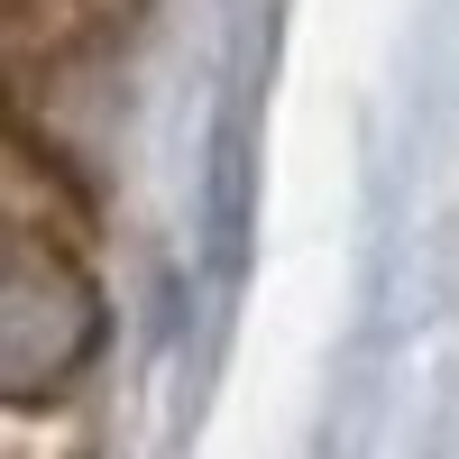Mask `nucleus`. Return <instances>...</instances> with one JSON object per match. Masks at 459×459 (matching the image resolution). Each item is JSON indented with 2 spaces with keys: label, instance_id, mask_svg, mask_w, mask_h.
Returning a JSON list of instances; mask_svg holds the SVG:
<instances>
[{
  "label": "nucleus",
  "instance_id": "1",
  "mask_svg": "<svg viewBox=\"0 0 459 459\" xmlns=\"http://www.w3.org/2000/svg\"><path fill=\"white\" fill-rule=\"evenodd\" d=\"M101 350V285L65 239H37L10 221V257H0V386L10 404H47Z\"/></svg>",
  "mask_w": 459,
  "mask_h": 459
}]
</instances>
